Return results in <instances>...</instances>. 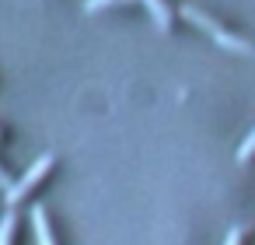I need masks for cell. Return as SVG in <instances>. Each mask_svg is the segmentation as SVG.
<instances>
[{
    "label": "cell",
    "mask_w": 255,
    "mask_h": 245,
    "mask_svg": "<svg viewBox=\"0 0 255 245\" xmlns=\"http://www.w3.org/2000/svg\"><path fill=\"white\" fill-rule=\"evenodd\" d=\"M14 238V214H4L0 217V245H11Z\"/></svg>",
    "instance_id": "8992f818"
},
{
    "label": "cell",
    "mask_w": 255,
    "mask_h": 245,
    "mask_svg": "<svg viewBox=\"0 0 255 245\" xmlns=\"http://www.w3.org/2000/svg\"><path fill=\"white\" fill-rule=\"evenodd\" d=\"M224 245H245V231L241 228H231L227 238H224Z\"/></svg>",
    "instance_id": "ba28073f"
},
{
    "label": "cell",
    "mask_w": 255,
    "mask_h": 245,
    "mask_svg": "<svg viewBox=\"0 0 255 245\" xmlns=\"http://www.w3.org/2000/svg\"><path fill=\"white\" fill-rule=\"evenodd\" d=\"M252 158H255V126H252V130H248V137L238 144V165H248Z\"/></svg>",
    "instance_id": "5b68a950"
},
{
    "label": "cell",
    "mask_w": 255,
    "mask_h": 245,
    "mask_svg": "<svg viewBox=\"0 0 255 245\" xmlns=\"http://www.w3.org/2000/svg\"><path fill=\"white\" fill-rule=\"evenodd\" d=\"M140 4L147 7V14L154 18V25H157L161 32H168V28H171V7L164 4V0H140Z\"/></svg>",
    "instance_id": "3957f363"
},
{
    "label": "cell",
    "mask_w": 255,
    "mask_h": 245,
    "mask_svg": "<svg viewBox=\"0 0 255 245\" xmlns=\"http://www.w3.org/2000/svg\"><path fill=\"white\" fill-rule=\"evenodd\" d=\"M116 4H129V0H84V11H102V7H116Z\"/></svg>",
    "instance_id": "52a82bcc"
},
{
    "label": "cell",
    "mask_w": 255,
    "mask_h": 245,
    "mask_svg": "<svg viewBox=\"0 0 255 245\" xmlns=\"http://www.w3.org/2000/svg\"><path fill=\"white\" fill-rule=\"evenodd\" d=\"M182 18H189L196 28H203L220 49H227V53H238V56H248V60H255V42H248V39H241V35H234V32H227L220 21H213L206 11H199V7H192V4H185L182 7Z\"/></svg>",
    "instance_id": "6da1fadb"
},
{
    "label": "cell",
    "mask_w": 255,
    "mask_h": 245,
    "mask_svg": "<svg viewBox=\"0 0 255 245\" xmlns=\"http://www.w3.org/2000/svg\"><path fill=\"white\" fill-rule=\"evenodd\" d=\"M0 189H4V193L11 189V179H7V172H4V168H0Z\"/></svg>",
    "instance_id": "9c48e42d"
},
{
    "label": "cell",
    "mask_w": 255,
    "mask_h": 245,
    "mask_svg": "<svg viewBox=\"0 0 255 245\" xmlns=\"http://www.w3.org/2000/svg\"><path fill=\"white\" fill-rule=\"evenodd\" d=\"M49 168H53V154H42V158H39V161H35V165L18 179V182H11V189H7V203H11V207H14V203H21V200L32 193V186H35Z\"/></svg>",
    "instance_id": "7a4b0ae2"
},
{
    "label": "cell",
    "mask_w": 255,
    "mask_h": 245,
    "mask_svg": "<svg viewBox=\"0 0 255 245\" xmlns=\"http://www.w3.org/2000/svg\"><path fill=\"white\" fill-rule=\"evenodd\" d=\"M32 228H35L39 245H56V238H53V231H49V221H46V210H42V207L32 210Z\"/></svg>",
    "instance_id": "277c9868"
}]
</instances>
